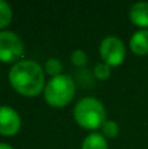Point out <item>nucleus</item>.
Listing matches in <instances>:
<instances>
[{
	"instance_id": "f03ea898",
	"label": "nucleus",
	"mask_w": 148,
	"mask_h": 149,
	"mask_svg": "<svg viewBox=\"0 0 148 149\" xmlns=\"http://www.w3.org/2000/svg\"><path fill=\"white\" fill-rule=\"evenodd\" d=\"M73 118L85 130H98L106 122V110L98 100L87 97L80 100L73 109Z\"/></svg>"
},
{
	"instance_id": "9d476101",
	"label": "nucleus",
	"mask_w": 148,
	"mask_h": 149,
	"mask_svg": "<svg viewBox=\"0 0 148 149\" xmlns=\"http://www.w3.org/2000/svg\"><path fill=\"white\" fill-rule=\"evenodd\" d=\"M12 21V9L9 4L0 0V29L8 26Z\"/></svg>"
},
{
	"instance_id": "6e6552de",
	"label": "nucleus",
	"mask_w": 148,
	"mask_h": 149,
	"mask_svg": "<svg viewBox=\"0 0 148 149\" xmlns=\"http://www.w3.org/2000/svg\"><path fill=\"white\" fill-rule=\"evenodd\" d=\"M130 49L135 55H147L148 54V30H142L134 33V36L130 39Z\"/></svg>"
},
{
	"instance_id": "423d86ee",
	"label": "nucleus",
	"mask_w": 148,
	"mask_h": 149,
	"mask_svg": "<svg viewBox=\"0 0 148 149\" xmlns=\"http://www.w3.org/2000/svg\"><path fill=\"white\" fill-rule=\"evenodd\" d=\"M21 128V118L12 107L0 106V134L4 136H13Z\"/></svg>"
},
{
	"instance_id": "4468645a",
	"label": "nucleus",
	"mask_w": 148,
	"mask_h": 149,
	"mask_svg": "<svg viewBox=\"0 0 148 149\" xmlns=\"http://www.w3.org/2000/svg\"><path fill=\"white\" fill-rule=\"evenodd\" d=\"M93 73L98 80H106L110 77V73L112 72H110L109 65L105 64V63L102 62V63L96 64V67H94V70H93Z\"/></svg>"
},
{
	"instance_id": "0eeeda50",
	"label": "nucleus",
	"mask_w": 148,
	"mask_h": 149,
	"mask_svg": "<svg viewBox=\"0 0 148 149\" xmlns=\"http://www.w3.org/2000/svg\"><path fill=\"white\" fill-rule=\"evenodd\" d=\"M130 20L135 26L148 28V3H136L130 9Z\"/></svg>"
},
{
	"instance_id": "39448f33",
	"label": "nucleus",
	"mask_w": 148,
	"mask_h": 149,
	"mask_svg": "<svg viewBox=\"0 0 148 149\" xmlns=\"http://www.w3.org/2000/svg\"><path fill=\"white\" fill-rule=\"evenodd\" d=\"M24 43L12 31H0V62L10 63L20 59Z\"/></svg>"
},
{
	"instance_id": "9b49d317",
	"label": "nucleus",
	"mask_w": 148,
	"mask_h": 149,
	"mask_svg": "<svg viewBox=\"0 0 148 149\" xmlns=\"http://www.w3.org/2000/svg\"><path fill=\"white\" fill-rule=\"evenodd\" d=\"M62 63H60L59 59H55V58H50V59L46 60V64H45V71H46L49 74H51L52 77L59 76L62 74Z\"/></svg>"
},
{
	"instance_id": "1a4fd4ad",
	"label": "nucleus",
	"mask_w": 148,
	"mask_h": 149,
	"mask_svg": "<svg viewBox=\"0 0 148 149\" xmlns=\"http://www.w3.org/2000/svg\"><path fill=\"white\" fill-rule=\"evenodd\" d=\"M81 149H108V141L102 135L91 134L84 139Z\"/></svg>"
},
{
	"instance_id": "ddd939ff",
	"label": "nucleus",
	"mask_w": 148,
	"mask_h": 149,
	"mask_svg": "<svg viewBox=\"0 0 148 149\" xmlns=\"http://www.w3.org/2000/svg\"><path fill=\"white\" fill-rule=\"evenodd\" d=\"M71 62L75 65H77V67H84L88 63V55L83 50H75L71 54Z\"/></svg>"
},
{
	"instance_id": "f257e3e1",
	"label": "nucleus",
	"mask_w": 148,
	"mask_h": 149,
	"mask_svg": "<svg viewBox=\"0 0 148 149\" xmlns=\"http://www.w3.org/2000/svg\"><path fill=\"white\" fill-rule=\"evenodd\" d=\"M9 82L17 93L25 97H36L45 89V74L33 60H20L9 71Z\"/></svg>"
},
{
	"instance_id": "20e7f679",
	"label": "nucleus",
	"mask_w": 148,
	"mask_h": 149,
	"mask_svg": "<svg viewBox=\"0 0 148 149\" xmlns=\"http://www.w3.org/2000/svg\"><path fill=\"white\" fill-rule=\"evenodd\" d=\"M102 62L109 67H119L126 58L123 42L117 37H106L100 46Z\"/></svg>"
},
{
	"instance_id": "7ed1b4c3",
	"label": "nucleus",
	"mask_w": 148,
	"mask_h": 149,
	"mask_svg": "<svg viewBox=\"0 0 148 149\" xmlns=\"http://www.w3.org/2000/svg\"><path fill=\"white\" fill-rule=\"evenodd\" d=\"M43 95L51 107H64L73 100L75 95L73 80L67 74L51 77L43 89Z\"/></svg>"
},
{
	"instance_id": "2eb2a0df",
	"label": "nucleus",
	"mask_w": 148,
	"mask_h": 149,
	"mask_svg": "<svg viewBox=\"0 0 148 149\" xmlns=\"http://www.w3.org/2000/svg\"><path fill=\"white\" fill-rule=\"evenodd\" d=\"M0 149H13L10 145L5 144V143H0Z\"/></svg>"
},
{
	"instance_id": "f8f14e48",
	"label": "nucleus",
	"mask_w": 148,
	"mask_h": 149,
	"mask_svg": "<svg viewBox=\"0 0 148 149\" xmlns=\"http://www.w3.org/2000/svg\"><path fill=\"white\" fill-rule=\"evenodd\" d=\"M102 132L106 137L109 139H114V137L118 136L119 134V126H118L117 122L114 120H106L104 124H102Z\"/></svg>"
}]
</instances>
